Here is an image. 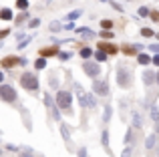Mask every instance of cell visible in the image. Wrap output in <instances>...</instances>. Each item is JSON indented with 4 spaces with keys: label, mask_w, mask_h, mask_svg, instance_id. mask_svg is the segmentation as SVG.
<instances>
[{
    "label": "cell",
    "mask_w": 159,
    "mask_h": 157,
    "mask_svg": "<svg viewBox=\"0 0 159 157\" xmlns=\"http://www.w3.org/2000/svg\"><path fill=\"white\" fill-rule=\"evenodd\" d=\"M117 85L121 87V89H129V87L133 85V73L129 67H123L121 65L119 69H117Z\"/></svg>",
    "instance_id": "cell-1"
},
{
    "label": "cell",
    "mask_w": 159,
    "mask_h": 157,
    "mask_svg": "<svg viewBox=\"0 0 159 157\" xmlns=\"http://www.w3.org/2000/svg\"><path fill=\"white\" fill-rule=\"evenodd\" d=\"M20 85H22V89L28 91V93H36V91H39V78H36L34 73L26 71L20 77Z\"/></svg>",
    "instance_id": "cell-2"
},
{
    "label": "cell",
    "mask_w": 159,
    "mask_h": 157,
    "mask_svg": "<svg viewBox=\"0 0 159 157\" xmlns=\"http://www.w3.org/2000/svg\"><path fill=\"white\" fill-rule=\"evenodd\" d=\"M57 107L62 111H66V113H70V105H73V95L69 93V91H58L57 95Z\"/></svg>",
    "instance_id": "cell-3"
},
{
    "label": "cell",
    "mask_w": 159,
    "mask_h": 157,
    "mask_svg": "<svg viewBox=\"0 0 159 157\" xmlns=\"http://www.w3.org/2000/svg\"><path fill=\"white\" fill-rule=\"evenodd\" d=\"M16 97H18V95H16V89L12 85H0V99H2L4 103H14L16 101Z\"/></svg>",
    "instance_id": "cell-4"
},
{
    "label": "cell",
    "mask_w": 159,
    "mask_h": 157,
    "mask_svg": "<svg viewBox=\"0 0 159 157\" xmlns=\"http://www.w3.org/2000/svg\"><path fill=\"white\" fill-rule=\"evenodd\" d=\"M83 71H85V75L87 77H91V78H97L99 77V73H101V69H99V63H83Z\"/></svg>",
    "instance_id": "cell-5"
},
{
    "label": "cell",
    "mask_w": 159,
    "mask_h": 157,
    "mask_svg": "<svg viewBox=\"0 0 159 157\" xmlns=\"http://www.w3.org/2000/svg\"><path fill=\"white\" fill-rule=\"evenodd\" d=\"M44 103H47L48 111H52V119L61 121V113H58V107H57V103H54V99H51V93L44 95Z\"/></svg>",
    "instance_id": "cell-6"
},
{
    "label": "cell",
    "mask_w": 159,
    "mask_h": 157,
    "mask_svg": "<svg viewBox=\"0 0 159 157\" xmlns=\"http://www.w3.org/2000/svg\"><path fill=\"white\" fill-rule=\"evenodd\" d=\"M93 93L99 95V97H105V95L109 93L107 83H105V81H97V78H95V83H93Z\"/></svg>",
    "instance_id": "cell-7"
},
{
    "label": "cell",
    "mask_w": 159,
    "mask_h": 157,
    "mask_svg": "<svg viewBox=\"0 0 159 157\" xmlns=\"http://www.w3.org/2000/svg\"><path fill=\"white\" fill-rule=\"evenodd\" d=\"M22 63H24V59H18V56L10 55V56H4V59H2V69H12V67L22 65Z\"/></svg>",
    "instance_id": "cell-8"
},
{
    "label": "cell",
    "mask_w": 159,
    "mask_h": 157,
    "mask_svg": "<svg viewBox=\"0 0 159 157\" xmlns=\"http://www.w3.org/2000/svg\"><path fill=\"white\" fill-rule=\"evenodd\" d=\"M58 47H43L39 51V55H40V59H48V56H58Z\"/></svg>",
    "instance_id": "cell-9"
},
{
    "label": "cell",
    "mask_w": 159,
    "mask_h": 157,
    "mask_svg": "<svg viewBox=\"0 0 159 157\" xmlns=\"http://www.w3.org/2000/svg\"><path fill=\"white\" fill-rule=\"evenodd\" d=\"M99 51L105 52V55H117L119 48H117L115 44H111V43H99Z\"/></svg>",
    "instance_id": "cell-10"
},
{
    "label": "cell",
    "mask_w": 159,
    "mask_h": 157,
    "mask_svg": "<svg viewBox=\"0 0 159 157\" xmlns=\"http://www.w3.org/2000/svg\"><path fill=\"white\" fill-rule=\"evenodd\" d=\"M77 97H79V105H81L83 109H85V107H89V103H87V93L79 85H77Z\"/></svg>",
    "instance_id": "cell-11"
},
{
    "label": "cell",
    "mask_w": 159,
    "mask_h": 157,
    "mask_svg": "<svg viewBox=\"0 0 159 157\" xmlns=\"http://www.w3.org/2000/svg\"><path fill=\"white\" fill-rule=\"evenodd\" d=\"M0 20H12V10L10 8H2V10H0Z\"/></svg>",
    "instance_id": "cell-12"
},
{
    "label": "cell",
    "mask_w": 159,
    "mask_h": 157,
    "mask_svg": "<svg viewBox=\"0 0 159 157\" xmlns=\"http://www.w3.org/2000/svg\"><path fill=\"white\" fill-rule=\"evenodd\" d=\"M153 78H155V75H153L151 71H145V73H143V81H145V85H147V87L153 83Z\"/></svg>",
    "instance_id": "cell-13"
},
{
    "label": "cell",
    "mask_w": 159,
    "mask_h": 157,
    "mask_svg": "<svg viewBox=\"0 0 159 157\" xmlns=\"http://www.w3.org/2000/svg\"><path fill=\"white\" fill-rule=\"evenodd\" d=\"M34 69H39V71L47 69V59H36L34 61Z\"/></svg>",
    "instance_id": "cell-14"
},
{
    "label": "cell",
    "mask_w": 159,
    "mask_h": 157,
    "mask_svg": "<svg viewBox=\"0 0 159 157\" xmlns=\"http://www.w3.org/2000/svg\"><path fill=\"white\" fill-rule=\"evenodd\" d=\"M16 8H18V10H22V12H26V8H28V0H16Z\"/></svg>",
    "instance_id": "cell-15"
},
{
    "label": "cell",
    "mask_w": 159,
    "mask_h": 157,
    "mask_svg": "<svg viewBox=\"0 0 159 157\" xmlns=\"http://www.w3.org/2000/svg\"><path fill=\"white\" fill-rule=\"evenodd\" d=\"M61 133H62V137H65L66 141L70 139V131H69V127H66L65 123H61Z\"/></svg>",
    "instance_id": "cell-16"
},
{
    "label": "cell",
    "mask_w": 159,
    "mask_h": 157,
    "mask_svg": "<svg viewBox=\"0 0 159 157\" xmlns=\"http://www.w3.org/2000/svg\"><path fill=\"white\" fill-rule=\"evenodd\" d=\"M79 55H81L83 59H89V56L93 55V51H91L89 47H83V48H81V52H79Z\"/></svg>",
    "instance_id": "cell-17"
},
{
    "label": "cell",
    "mask_w": 159,
    "mask_h": 157,
    "mask_svg": "<svg viewBox=\"0 0 159 157\" xmlns=\"http://www.w3.org/2000/svg\"><path fill=\"white\" fill-rule=\"evenodd\" d=\"M135 51H137V47H129V44H125V47H123V52H125L127 56L135 55Z\"/></svg>",
    "instance_id": "cell-18"
},
{
    "label": "cell",
    "mask_w": 159,
    "mask_h": 157,
    "mask_svg": "<svg viewBox=\"0 0 159 157\" xmlns=\"http://www.w3.org/2000/svg\"><path fill=\"white\" fill-rule=\"evenodd\" d=\"M79 34H83V36H85V38H91V36H93V32H91L89 30V28H79Z\"/></svg>",
    "instance_id": "cell-19"
},
{
    "label": "cell",
    "mask_w": 159,
    "mask_h": 157,
    "mask_svg": "<svg viewBox=\"0 0 159 157\" xmlns=\"http://www.w3.org/2000/svg\"><path fill=\"white\" fill-rule=\"evenodd\" d=\"M101 141H103V147L109 151V131H103V139Z\"/></svg>",
    "instance_id": "cell-20"
},
{
    "label": "cell",
    "mask_w": 159,
    "mask_h": 157,
    "mask_svg": "<svg viewBox=\"0 0 159 157\" xmlns=\"http://www.w3.org/2000/svg\"><path fill=\"white\" fill-rule=\"evenodd\" d=\"M133 125L141 129V115L139 113H133Z\"/></svg>",
    "instance_id": "cell-21"
},
{
    "label": "cell",
    "mask_w": 159,
    "mask_h": 157,
    "mask_svg": "<svg viewBox=\"0 0 159 157\" xmlns=\"http://www.w3.org/2000/svg\"><path fill=\"white\" fill-rule=\"evenodd\" d=\"M81 14H83V10H73L69 16H66V20H75V18H79Z\"/></svg>",
    "instance_id": "cell-22"
},
{
    "label": "cell",
    "mask_w": 159,
    "mask_h": 157,
    "mask_svg": "<svg viewBox=\"0 0 159 157\" xmlns=\"http://www.w3.org/2000/svg\"><path fill=\"white\" fill-rule=\"evenodd\" d=\"M28 26H30V28H39V26H40V18H30Z\"/></svg>",
    "instance_id": "cell-23"
},
{
    "label": "cell",
    "mask_w": 159,
    "mask_h": 157,
    "mask_svg": "<svg viewBox=\"0 0 159 157\" xmlns=\"http://www.w3.org/2000/svg\"><path fill=\"white\" fill-rule=\"evenodd\" d=\"M95 59H97V63H103V61H107V55H105V52H101V51H99L97 55H95Z\"/></svg>",
    "instance_id": "cell-24"
},
{
    "label": "cell",
    "mask_w": 159,
    "mask_h": 157,
    "mask_svg": "<svg viewBox=\"0 0 159 157\" xmlns=\"http://www.w3.org/2000/svg\"><path fill=\"white\" fill-rule=\"evenodd\" d=\"M109 119H111V107H109V105H107V107H105V115H103V121H105V123H107V121H109Z\"/></svg>",
    "instance_id": "cell-25"
},
{
    "label": "cell",
    "mask_w": 159,
    "mask_h": 157,
    "mask_svg": "<svg viewBox=\"0 0 159 157\" xmlns=\"http://www.w3.org/2000/svg\"><path fill=\"white\" fill-rule=\"evenodd\" d=\"M61 28H62V26H61V22H51V30H52V32H58Z\"/></svg>",
    "instance_id": "cell-26"
},
{
    "label": "cell",
    "mask_w": 159,
    "mask_h": 157,
    "mask_svg": "<svg viewBox=\"0 0 159 157\" xmlns=\"http://www.w3.org/2000/svg\"><path fill=\"white\" fill-rule=\"evenodd\" d=\"M139 63L141 65H149V56L147 55H139Z\"/></svg>",
    "instance_id": "cell-27"
},
{
    "label": "cell",
    "mask_w": 159,
    "mask_h": 157,
    "mask_svg": "<svg viewBox=\"0 0 159 157\" xmlns=\"http://www.w3.org/2000/svg\"><path fill=\"white\" fill-rule=\"evenodd\" d=\"M58 59H61V61H69L70 59V52H58Z\"/></svg>",
    "instance_id": "cell-28"
},
{
    "label": "cell",
    "mask_w": 159,
    "mask_h": 157,
    "mask_svg": "<svg viewBox=\"0 0 159 157\" xmlns=\"http://www.w3.org/2000/svg\"><path fill=\"white\" fill-rule=\"evenodd\" d=\"M101 26L105 28V30H109V28L113 26V22H111V20H103V22H101Z\"/></svg>",
    "instance_id": "cell-29"
},
{
    "label": "cell",
    "mask_w": 159,
    "mask_h": 157,
    "mask_svg": "<svg viewBox=\"0 0 159 157\" xmlns=\"http://www.w3.org/2000/svg\"><path fill=\"white\" fill-rule=\"evenodd\" d=\"M10 34V28H4V30H0V40L4 38V36H8Z\"/></svg>",
    "instance_id": "cell-30"
},
{
    "label": "cell",
    "mask_w": 159,
    "mask_h": 157,
    "mask_svg": "<svg viewBox=\"0 0 159 157\" xmlns=\"http://www.w3.org/2000/svg\"><path fill=\"white\" fill-rule=\"evenodd\" d=\"M141 34H143V36H153V32L149 30V28H143V30H141Z\"/></svg>",
    "instance_id": "cell-31"
},
{
    "label": "cell",
    "mask_w": 159,
    "mask_h": 157,
    "mask_svg": "<svg viewBox=\"0 0 159 157\" xmlns=\"http://www.w3.org/2000/svg\"><path fill=\"white\" fill-rule=\"evenodd\" d=\"M18 157H32V153H30V149H24V153H20Z\"/></svg>",
    "instance_id": "cell-32"
},
{
    "label": "cell",
    "mask_w": 159,
    "mask_h": 157,
    "mask_svg": "<svg viewBox=\"0 0 159 157\" xmlns=\"http://www.w3.org/2000/svg\"><path fill=\"white\" fill-rule=\"evenodd\" d=\"M101 36H103V38H111V36H113V32H109V30H105V32H101Z\"/></svg>",
    "instance_id": "cell-33"
},
{
    "label": "cell",
    "mask_w": 159,
    "mask_h": 157,
    "mask_svg": "<svg viewBox=\"0 0 159 157\" xmlns=\"http://www.w3.org/2000/svg\"><path fill=\"white\" fill-rule=\"evenodd\" d=\"M121 157H131V147H127V149L123 151V155H121Z\"/></svg>",
    "instance_id": "cell-34"
},
{
    "label": "cell",
    "mask_w": 159,
    "mask_h": 157,
    "mask_svg": "<svg viewBox=\"0 0 159 157\" xmlns=\"http://www.w3.org/2000/svg\"><path fill=\"white\" fill-rule=\"evenodd\" d=\"M6 149H8V151H12V153H18V149H16L14 145H6Z\"/></svg>",
    "instance_id": "cell-35"
},
{
    "label": "cell",
    "mask_w": 159,
    "mask_h": 157,
    "mask_svg": "<svg viewBox=\"0 0 159 157\" xmlns=\"http://www.w3.org/2000/svg\"><path fill=\"white\" fill-rule=\"evenodd\" d=\"M79 157H87V149L83 147V149H79Z\"/></svg>",
    "instance_id": "cell-36"
},
{
    "label": "cell",
    "mask_w": 159,
    "mask_h": 157,
    "mask_svg": "<svg viewBox=\"0 0 159 157\" xmlns=\"http://www.w3.org/2000/svg\"><path fill=\"white\" fill-rule=\"evenodd\" d=\"M151 18L153 20H159V12H151Z\"/></svg>",
    "instance_id": "cell-37"
},
{
    "label": "cell",
    "mask_w": 159,
    "mask_h": 157,
    "mask_svg": "<svg viewBox=\"0 0 159 157\" xmlns=\"http://www.w3.org/2000/svg\"><path fill=\"white\" fill-rule=\"evenodd\" d=\"M153 63H155V65H159V55L155 56V59H153Z\"/></svg>",
    "instance_id": "cell-38"
},
{
    "label": "cell",
    "mask_w": 159,
    "mask_h": 157,
    "mask_svg": "<svg viewBox=\"0 0 159 157\" xmlns=\"http://www.w3.org/2000/svg\"><path fill=\"white\" fill-rule=\"evenodd\" d=\"M2 83H4V75H2V73H0V85H2Z\"/></svg>",
    "instance_id": "cell-39"
},
{
    "label": "cell",
    "mask_w": 159,
    "mask_h": 157,
    "mask_svg": "<svg viewBox=\"0 0 159 157\" xmlns=\"http://www.w3.org/2000/svg\"><path fill=\"white\" fill-rule=\"evenodd\" d=\"M157 83H159V73H157Z\"/></svg>",
    "instance_id": "cell-40"
}]
</instances>
